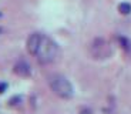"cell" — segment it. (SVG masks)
Masks as SVG:
<instances>
[{"instance_id": "obj_1", "label": "cell", "mask_w": 131, "mask_h": 114, "mask_svg": "<svg viewBox=\"0 0 131 114\" xmlns=\"http://www.w3.org/2000/svg\"><path fill=\"white\" fill-rule=\"evenodd\" d=\"M60 56V47L53 39L49 36H43V40L40 43V47L37 50V61L40 64H51L54 63Z\"/></svg>"}, {"instance_id": "obj_2", "label": "cell", "mask_w": 131, "mask_h": 114, "mask_svg": "<svg viewBox=\"0 0 131 114\" xmlns=\"http://www.w3.org/2000/svg\"><path fill=\"white\" fill-rule=\"evenodd\" d=\"M49 87L50 90L63 100H69L74 96V88L73 84L67 77L63 74H51L49 77Z\"/></svg>"}, {"instance_id": "obj_3", "label": "cell", "mask_w": 131, "mask_h": 114, "mask_svg": "<svg viewBox=\"0 0 131 114\" xmlns=\"http://www.w3.org/2000/svg\"><path fill=\"white\" fill-rule=\"evenodd\" d=\"M90 51H91V56L94 59H107V57L111 56L113 50H111L110 43H108L107 40H104L103 37H97V39H94V42L91 43Z\"/></svg>"}, {"instance_id": "obj_4", "label": "cell", "mask_w": 131, "mask_h": 114, "mask_svg": "<svg viewBox=\"0 0 131 114\" xmlns=\"http://www.w3.org/2000/svg\"><path fill=\"white\" fill-rule=\"evenodd\" d=\"M43 36L41 33H33L27 37V42H26V50L30 56H36L37 54V50L40 47V43L43 40Z\"/></svg>"}, {"instance_id": "obj_5", "label": "cell", "mask_w": 131, "mask_h": 114, "mask_svg": "<svg viewBox=\"0 0 131 114\" xmlns=\"http://www.w3.org/2000/svg\"><path fill=\"white\" fill-rule=\"evenodd\" d=\"M13 73L16 76H19V77H30L31 76V73H33V70H31V66L29 64L27 61H24V60H19V61L14 64V67H13Z\"/></svg>"}, {"instance_id": "obj_6", "label": "cell", "mask_w": 131, "mask_h": 114, "mask_svg": "<svg viewBox=\"0 0 131 114\" xmlns=\"http://www.w3.org/2000/svg\"><path fill=\"white\" fill-rule=\"evenodd\" d=\"M117 42L121 46V49L127 53H131V40L125 36H117Z\"/></svg>"}, {"instance_id": "obj_7", "label": "cell", "mask_w": 131, "mask_h": 114, "mask_svg": "<svg viewBox=\"0 0 131 114\" xmlns=\"http://www.w3.org/2000/svg\"><path fill=\"white\" fill-rule=\"evenodd\" d=\"M118 12L121 14H124V16H127V14L131 13V4L127 3V2H123V3L118 4Z\"/></svg>"}, {"instance_id": "obj_8", "label": "cell", "mask_w": 131, "mask_h": 114, "mask_svg": "<svg viewBox=\"0 0 131 114\" xmlns=\"http://www.w3.org/2000/svg\"><path fill=\"white\" fill-rule=\"evenodd\" d=\"M9 103H10V106H19L21 103V96H17V94L13 96V97L10 98Z\"/></svg>"}, {"instance_id": "obj_9", "label": "cell", "mask_w": 131, "mask_h": 114, "mask_svg": "<svg viewBox=\"0 0 131 114\" xmlns=\"http://www.w3.org/2000/svg\"><path fill=\"white\" fill-rule=\"evenodd\" d=\"M7 87H9V84L6 81H0V94H3L4 91L7 90Z\"/></svg>"}, {"instance_id": "obj_10", "label": "cell", "mask_w": 131, "mask_h": 114, "mask_svg": "<svg viewBox=\"0 0 131 114\" xmlns=\"http://www.w3.org/2000/svg\"><path fill=\"white\" fill-rule=\"evenodd\" d=\"M83 113H84V114H91V110H90V108H84Z\"/></svg>"}, {"instance_id": "obj_11", "label": "cell", "mask_w": 131, "mask_h": 114, "mask_svg": "<svg viewBox=\"0 0 131 114\" xmlns=\"http://www.w3.org/2000/svg\"><path fill=\"white\" fill-rule=\"evenodd\" d=\"M0 17H2V13H0Z\"/></svg>"}]
</instances>
